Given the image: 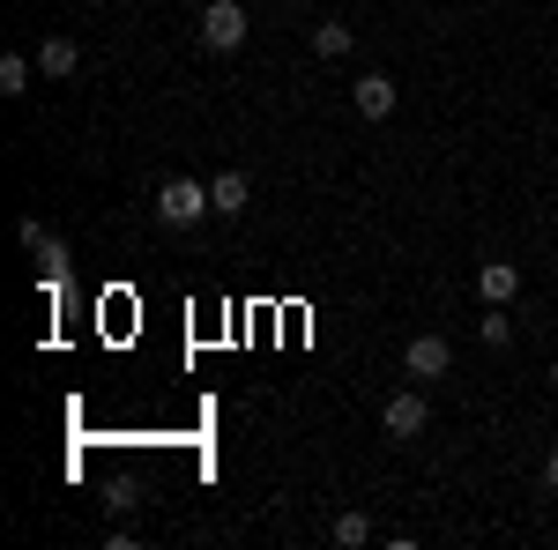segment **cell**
Wrapping results in <instances>:
<instances>
[{
  "label": "cell",
  "mask_w": 558,
  "mask_h": 550,
  "mask_svg": "<svg viewBox=\"0 0 558 550\" xmlns=\"http://www.w3.org/2000/svg\"><path fill=\"white\" fill-rule=\"evenodd\" d=\"M380 424H387V439H417V431H425V424H432V410H425V394H410V387H402V394H387V410H380Z\"/></svg>",
  "instance_id": "5b68a950"
},
{
  "label": "cell",
  "mask_w": 558,
  "mask_h": 550,
  "mask_svg": "<svg viewBox=\"0 0 558 550\" xmlns=\"http://www.w3.org/2000/svg\"><path fill=\"white\" fill-rule=\"evenodd\" d=\"M476 291H484V305H514L521 297V268L514 260H484V268H476Z\"/></svg>",
  "instance_id": "52a82bcc"
},
{
  "label": "cell",
  "mask_w": 558,
  "mask_h": 550,
  "mask_svg": "<svg viewBox=\"0 0 558 550\" xmlns=\"http://www.w3.org/2000/svg\"><path fill=\"white\" fill-rule=\"evenodd\" d=\"M202 216H216L209 186H194V179H165V186H157V223H165V231H194Z\"/></svg>",
  "instance_id": "6da1fadb"
},
{
  "label": "cell",
  "mask_w": 558,
  "mask_h": 550,
  "mask_svg": "<svg viewBox=\"0 0 558 550\" xmlns=\"http://www.w3.org/2000/svg\"><path fill=\"white\" fill-rule=\"evenodd\" d=\"M551 387H558V365H551Z\"/></svg>",
  "instance_id": "9a60e30c"
},
{
  "label": "cell",
  "mask_w": 558,
  "mask_h": 550,
  "mask_svg": "<svg viewBox=\"0 0 558 550\" xmlns=\"http://www.w3.org/2000/svg\"><path fill=\"white\" fill-rule=\"evenodd\" d=\"M31 75H38V60H31V52H8V60H0V97H23Z\"/></svg>",
  "instance_id": "30bf717a"
},
{
  "label": "cell",
  "mask_w": 558,
  "mask_h": 550,
  "mask_svg": "<svg viewBox=\"0 0 558 550\" xmlns=\"http://www.w3.org/2000/svg\"><path fill=\"white\" fill-rule=\"evenodd\" d=\"M336 543H343V550L373 543V521H365V513H343V521H336Z\"/></svg>",
  "instance_id": "7c38bea8"
},
{
  "label": "cell",
  "mask_w": 558,
  "mask_h": 550,
  "mask_svg": "<svg viewBox=\"0 0 558 550\" xmlns=\"http://www.w3.org/2000/svg\"><path fill=\"white\" fill-rule=\"evenodd\" d=\"M202 45H209V52H239V45H246V8H239V0H209V8H202Z\"/></svg>",
  "instance_id": "7a4b0ae2"
},
{
  "label": "cell",
  "mask_w": 558,
  "mask_h": 550,
  "mask_svg": "<svg viewBox=\"0 0 558 550\" xmlns=\"http://www.w3.org/2000/svg\"><path fill=\"white\" fill-rule=\"evenodd\" d=\"M31 60H38V75H45V83H60V75H75V60H83V52H75V38H45L38 52H31Z\"/></svg>",
  "instance_id": "ba28073f"
},
{
  "label": "cell",
  "mask_w": 558,
  "mask_h": 550,
  "mask_svg": "<svg viewBox=\"0 0 558 550\" xmlns=\"http://www.w3.org/2000/svg\"><path fill=\"white\" fill-rule=\"evenodd\" d=\"M476 328H484V342H514V320H507V313H499V305H492V313H484V320H476Z\"/></svg>",
  "instance_id": "4fadbf2b"
},
{
  "label": "cell",
  "mask_w": 558,
  "mask_h": 550,
  "mask_svg": "<svg viewBox=\"0 0 558 550\" xmlns=\"http://www.w3.org/2000/svg\"><path fill=\"white\" fill-rule=\"evenodd\" d=\"M544 484H551V499H558V454H551V462H544Z\"/></svg>",
  "instance_id": "5bb4252c"
},
{
  "label": "cell",
  "mask_w": 558,
  "mask_h": 550,
  "mask_svg": "<svg viewBox=\"0 0 558 550\" xmlns=\"http://www.w3.org/2000/svg\"><path fill=\"white\" fill-rule=\"evenodd\" d=\"M23 246L38 254V276H45V291L60 297V291H68V246H60V239H52L45 223H31V216H23Z\"/></svg>",
  "instance_id": "3957f363"
},
{
  "label": "cell",
  "mask_w": 558,
  "mask_h": 550,
  "mask_svg": "<svg viewBox=\"0 0 558 550\" xmlns=\"http://www.w3.org/2000/svg\"><path fill=\"white\" fill-rule=\"evenodd\" d=\"M447 365H454L447 335H417L410 350H402V372H410V380H447Z\"/></svg>",
  "instance_id": "277c9868"
},
{
  "label": "cell",
  "mask_w": 558,
  "mask_h": 550,
  "mask_svg": "<svg viewBox=\"0 0 558 550\" xmlns=\"http://www.w3.org/2000/svg\"><path fill=\"white\" fill-rule=\"evenodd\" d=\"M357 112L365 120H387L395 112V75H357Z\"/></svg>",
  "instance_id": "9c48e42d"
},
{
  "label": "cell",
  "mask_w": 558,
  "mask_h": 550,
  "mask_svg": "<svg viewBox=\"0 0 558 550\" xmlns=\"http://www.w3.org/2000/svg\"><path fill=\"white\" fill-rule=\"evenodd\" d=\"M209 201H216V216H223V223H231V216H246L254 179H246V171H216V179H209Z\"/></svg>",
  "instance_id": "8992f818"
},
{
  "label": "cell",
  "mask_w": 558,
  "mask_h": 550,
  "mask_svg": "<svg viewBox=\"0 0 558 550\" xmlns=\"http://www.w3.org/2000/svg\"><path fill=\"white\" fill-rule=\"evenodd\" d=\"M350 45H357V38H350V23H320V30H313V52H320V60H343Z\"/></svg>",
  "instance_id": "8fae6325"
}]
</instances>
